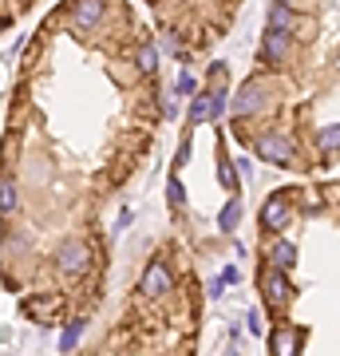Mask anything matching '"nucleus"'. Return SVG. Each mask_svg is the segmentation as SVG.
Masks as SVG:
<instances>
[{
    "instance_id": "nucleus-21",
    "label": "nucleus",
    "mask_w": 340,
    "mask_h": 356,
    "mask_svg": "<svg viewBox=\"0 0 340 356\" xmlns=\"http://www.w3.org/2000/svg\"><path fill=\"white\" fill-rule=\"evenodd\" d=\"M222 281H226V285H234V281H238V269L226 266V269H222Z\"/></svg>"
},
{
    "instance_id": "nucleus-11",
    "label": "nucleus",
    "mask_w": 340,
    "mask_h": 356,
    "mask_svg": "<svg viewBox=\"0 0 340 356\" xmlns=\"http://www.w3.org/2000/svg\"><path fill=\"white\" fill-rule=\"evenodd\" d=\"M265 257L273 261V269H285V273H289V269L297 266V250H293L289 242H273L269 250H265Z\"/></svg>"
},
{
    "instance_id": "nucleus-15",
    "label": "nucleus",
    "mask_w": 340,
    "mask_h": 356,
    "mask_svg": "<svg viewBox=\"0 0 340 356\" xmlns=\"http://www.w3.org/2000/svg\"><path fill=\"white\" fill-rule=\"evenodd\" d=\"M238 222H241V202L234 198V202H226V210L218 214V226L226 229V234H234V226H238Z\"/></svg>"
},
{
    "instance_id": "nucleus-7",
    "label": "nucleus",
    "mask_w": 340,
    "mask_h": 356,
    "mask_svg": "<svg viewBox=\"0 0 340 356\" xmlns=\"http://www.w3.org/2000/svg\"><path fill=\"white\" fill-rule=\"evenodd\" d=\"M285 222H289V202H285V194H273V198L261 206V226L265 229H285Z\"/></svg>"
},
{
    "instance_id": "nucleus-12",
    "label": "nucleus",
    "mask_w": 340,
    "mask_h": 356,
    "mask_svg": "<svg viewBox=\"0 0 340 356\" xmlns=\"http://www.w3.org/2000/svg\"><path fill=\"white\" fill-rule=\"evenodd\" d=\"M261 285H265V293L273 297V301H289V281H285V269H273V273H265L261 277Z\"/></svg>"
},
{
    "instance_id": "nucleus-13",
    "label": "nucleus",
    "mask_w": 340,
    "mask_h": 356,
    "mask_svg": "<svg viewBox=\"0 0 340 356\" xmlns=\"http://www.w3.org/2000/svg\"><path fill=\"white\" fill-rule=\"evenodd\" d=\"M83 329H88V321H72L67 329H63V337H60V353H72L79 344V337H83Z\"/></svg>"
},
{
    "instance_id": "nucleus-10",
    "label": "nucleus",
    "mask_w": 340,
    "mask_h": 356,
    "mask_svg": "<svg viewBox=\"0 0 340 356\" xmlns=\"http://www.w3.org/2000/svg\"><path fill=\"white\" fill-rule=\"evenodd\" d=\"M99 16H103V0H76V28H91V24H99Z\"/></svg>"
},
{
    "instance_id": "nucleus-14",
    "label": "nucleus",
    "mask_w": 340,
    "mask_h": 356,
    "mask_svg": "<svg viewBox=\"0 0 340 356\" xmlns=\"http://www.w3.org/2000/svg\"><path fill=\"white\" fill-rule=\"evenodd\" d=\"M154 67H159V51H154V44L143 40L139 44V72L143 76H154Z\"/></svg>"
},
{
    "instance_id": "nucleus-6",
    "label": "nucleus",
    "mask_w": 340,
    "mask_h": 356,
    "mask_svg": "<svg viewBox=\"0 0 340 356\" xmlns=\"http://www.w3.org/2000/svg\"><path fill=\"white\" fill-rule=\"evenodd\" d=\"M170 285H175V277H170V269H166L163 261H154V266L143 273V293H147V297H163V293H170Z\"/></svg>"
},
{
    "instance_id": "nucleus-23",
    "label": "nucleus",
    "mask_w": 340,
    "mask_h": 356,
    "mask_svg": "<svg viewBox=\"0 0 340 356\" xmlns=\"http://www.w3.org/2000/svg\"><path fill=\"white\" fill-rule=\"evenodd\" d=\"M285 4H297V0H285Z\"/></svg>"
},
{
    "instance_id": "nucleus-2",
    "label": "nucleus",
    "mask_w": 340,
    "mask_h": 356,
    "mask_svg": "<svg viewBox=\"0 0 340 356\" xmlns=\"http://www.w3.org/2000/svg\"><path fill=\"white\" fill-rule=\"evenodd\" d=\"M56 266L63 269V273H83V269L91 266V254L88 245L79 242V238H67V242L56 250Z\"/></svg>"
},
{
    "instance_id": "nucleus-17",
    "label": "nucleus",
    "mask_w": 340,
    "mask_h": 356,
    "mask_svg": "<svg viewBox=\"0 0 340 356\" xmlns=\"http://www.w3.org/2000/svg\"><path fill=\"white\" fill-rule=\"evenodd\" d=\"M316 147H321V151H340V123H337V127H325V131H321Z\"/></svg>"
},
{
    "instance_id": "nucleus-3",
    "label": "nucleus",
    "mask_w": 340,
    "mask_h": 356,
    "mask_svg": "<svg viewBox=\"0 0 340 356\" xmlns=\"http://www.w3.org/2000/svg\"><path fill=\"white\" fill-rule=\"evenodd\" d=\"M257 154L265 163H277V166H289L293 163V143L285 135H261L257 139Z\"/></svg>"
},
{
    "instance_id": "nucleus-8",
    "label": "nucleus",
    "mask_w": 340,
    "mask_h": 356,
    "mask_svg": "<svg viewBox=\"0 0 340 356\" xmlns=\"http://www.w3.org/2000/svg\"><path fill=\"white\" fill-rule=\"evenodd\" d=\"M269 344H273V356H301V332L293 329V325L277 329L269 337Z\"/></svg>"
},
{
    "instance_id": "nucleus-9",
    "label": "nucleus",
    "mask_w": 340,
    "mask_h": 356,
    "mask_svg": "<svg viewBox=\"0 0 340 356\" xmlns=\"http://www.w3.org/2000/svg\"><path fill=\"white\" fill-rule=\"evenodd\" d=\"M269 28H281V32H293V28H297V16H293V4H285V0H269Z\"/></svg>"
},
{
    "instance_id": "nucleus-18",
    "label": "nucleus",
    "mask_w": 340,
    "mask_h": 356,
    "mask_svg": "<svg viewBox=\"0 0 340 356\" xmlns=\"http://www.w3.org/2000/svg\"><path fill=\"white\" fill-rule=\"evenodd\" d=\"M166 194H170V206H178V210L186 206V191H182V182H178L175 175H170V182H166Z\"/></svg>"
},
{
    "instance_id": "nucleus-1",
    "label": "nucleus",
    "mask_w": 340,
    "mask_h": 356,
    "mask_svg": "<svg viewBox=\"0 0 340 356\" xmlns=\"http://www.w3.org/2000/svg\"><path fill=\"white\" fill-rule=\"evenodd\" d=\"M222 107H226V91H202V95H194V103H190V123L198 127V123H214L218 115H222Z\"/></svg>"
},
{
    "instance_id": "nucleus-4",
    "label": "nucleus",
    "mask_w": 340,
    "mask_h": 356,
    "mask_svg": "<svg viewBox=\"0 0 340 356\" xmlns=\"http://www.w3.org/2000/svg\"><path fill=\"white\" fill-rule=\"evenodd\" d=\"M269 103V95H265V88L257 83V79H250V83H241L238 88V99H234V115H257Z\"/></svg>"
},
{
    "instance_id": "nucleus-5",
    "label": "nucleus",
    "mask_w": 340,
    "mask_h": 356,
    "mask_svg": "<svg viewBox=\"0 0 340 356\" xmlns=\"http://www.w3.org/2000/svg\"><path fill=\"white\" fill-rule=\"evenodd\" d=\"M293 48V32H281V28H265V40H261V56L269 64H281Z\"/></svg>"
},
{
    "instance_id": "nucleus-19",
    "label": "nucleus",
    "mask_w": 340,
    "mask_h": 356,
    "mask_svg": "<svg viewBox=\"0 0 340 356\" xmlns=\"http://www.w3.org/2000/svg\"><path fill=\"white\" fill-rule=\"evenodd\" d=\"M194 91H198L194 76H182V79H178V95H194Z\"/></svg>"
},
{
    "instance_id": "nucleus-22",
    "label": "nucleus",
    "mask_w": 340,
    "mask_h": 356,
    "mask_svg": "<svg viewBox=\"0 0 340 356\" xmlns=\"http://www.w3.org/2000/svg\"><path fill=\"white\" fill-rule=\"evenodd\" d=\"M222 289H226V281L218 277V281H214V285H210V297H214V301H218V297H222Z\"/></svg>"
},
{
    "instance_id": "nucleus-16",
    "label": "nucleus",
    "mask_w": 340,
    "mask_h": 356,
    "mask_svg": "<svg viewBox=\"0 0 340 356\" xmlns=\"http://www.w3.org/2000/svg\"><path fill=\"white\" fill-rule=\"evenodd\" d=\"M16 182H13V175H4V202H0V210H4V218H13L16 214Z\"/></svg>"
},
{
    "instance_id": "nucleus-20",
    "label": "nucleus",
    "mask_w": 340,
    "mask_h": 356,
    "mask_svg": "<svg viewBox=\"0 0 340 356\" xmlns=\"http://www.w3.org/2000/svg\"><path fill=\"white\" fill-rule=\"evenodd\" d=\"M245 325H250V332H265V329H261V313H257V309H250V317H245Z\"/></svg>"
}]
</instances>
